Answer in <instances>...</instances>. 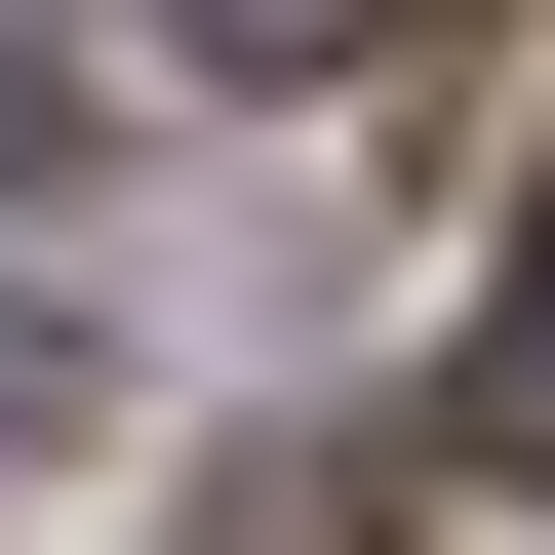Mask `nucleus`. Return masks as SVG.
<instances>
[{
	"label": "nucleus",
	"mask_w": 555,
	"mask_h": 555,
	"mask_svg": "<svg viewBox=\"0 0 555 555\" xmlns=\"http://www.w3.org/2000/svg\"><path fill=\"white\" fill-rule=\"evenodd\" d=\"M476 437H516V476H555V238H516V318H476Z\"/></svg>",
	"instance_id": "nucleus-2"
},
{
	"label": "nucleus",
	"mask_w": 555,
	"mask_h": 555,
	"mask_svg": "<svg viewBox=\"0 0 555 555\" xmlns=\"http://www.w3.org/2000/svg\"><path fill=\"white\" fill-rule=\"evenodd\" d=\"M0 159H40V40H0Z\"/></svg>",
	"instance_id": "nucleus-4"
},
{
	"label": "nucleus",
	"mask_w": 555,
	"mask_h": 555,
	"mask_svg": "<svg viewBox=\"0 0 555 555\" xmlns=\"http://www.w3.org/2000/svg\"><path fill=\"white\" fill-rule=\"evenodd\" d=\"M40 397H80V318H40V278H0V437H40Z\"/></svg>",
	"instance_id": "nucleus-3"
},
{
	"label": "nucleus",
	"mask_w": 555,
	"mask_h": 555,
	"mask_svg": "<svg viewBox=\"0 0 555 555\" xmlns=\"http://www.w3.org/2000/svg\"><path fill=\"white\" fill-rule=\"evenodd\" d=\"M198 80H397V40H437V0H159Z\"/></svg>",
	"instance_id": "nucleus-1"
}]
</instances>
